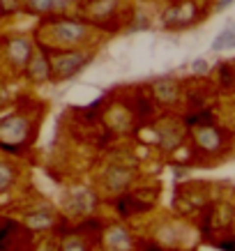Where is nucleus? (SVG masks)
I'll return each mask as SVG.
<instances>
[{
  "mask_svg": "<svg viewBox=\"0 0 235 251\" xmlns=\"http://www.w3.org/2000/svg\"><path fill=\"white\" fill-rule=\"evenodd\" d=\"M30 228L19 221L0 217V251H30Z\"/></svg>",
  "mask_w": 235,
  "mask_h": 251,
  "instance_id": "obj_1",
  "label": "nucleus"
},
{
  "mask_svg": "<svg viewBox=\"0 0 235 251\" xmlns=\"http://www.w3.org/2000/svg\"><path fill=\"white\" fill-rule=\"evenodd\" d=\"M28 131H30V125L26 118H19V115L5 118L0 122V143L7 150H19L21 143L28 138Z\"/></svg>",
  "mask_w": 235,
  "mask_h": 251,
  "instance_id": "obj_2",
  "label": "nucleus"
},
{
  "mask_svg": "<svg viewBox=\"0 0 235 251\" xmlns=\"http://www.w3.org/2000/svg\"><path fill=\"white\" fill-rule=\"evenodd\" d=\"M85 62H88V55L74 51V53H65V55L53 58V62H49V67H51V74L55 78H69L78 69H83Z\"/></svg>",
  "mask_w": 235,
  "mask_h": 251,
  "instance_id": "obj_3",
  "label": "nucleus"
},
{
  "mask_svg": "<svg viewBox=\"0 0 235 251\" xmlns=\"http://www.w3.org/2000/svg\"><path fill=\"white\" fill-rule=\"evenodd\" d=\"M88 37V28L76 21H60L53 28V39L60 44H78Z\"/></svg>",
  "mask_w": 235,
  "mask_h": 251,
  "instance_id": "obj_4",
  "label": "nucleus"
},
{
  "mask_svg": "<svg viewBox=\"0 0 235 251\" xmlns=\"http://www.w3.org/2000/svg\"><path fill=\"white\" fill-rule=\"evenodd\" d=\"M28 74H30L32 81H46L51 76V67L42 53H30V60H28Z\"/></svg>",
  "mask_w": 235,
  "mask_h": 251,
  "instance_id": "obj_5",
  "label": "nucleus"
},
{
  "mask_svg": "<svg viewBox=\"0 0 235 251\" xmlns=\"http://www.w3.org/2000/svg\"><path fill=\"white\" fill-rule=\"evenodd\" d=\"M106 247L111 251H127L131 247V237H129V233L125 228L115 226V228H111L106 233Z\"/></svg>",
  "mask_w": 235,
  "mask_h": 251,
  "instance_id": "obj_6",
  "label": "nucleus"
},
{
  "mask_svg": "<svg viewBox=\"0 0 235 251\" xmlns=\"http://www.w3.org/2000/svg\"><path fill=\"white\" fill-rule=\"evenodd\" d=\"M30 53H32L30 44H28L26 39H14V42L9 44V58H12V62H14V65H19V67L28 65Z\"/></svg>",
  "mask_w": 235,
  "mask_h": 251,
  "instance_id": "obj_7",
  "label": "nucleus"
},
{
  "mask_svg": "<svg viewBox=\"0 0 235 251\" xmlns=\"http://www.w3.org/2000/svg\"><path fill=\"white\" fill-rule=\"evenodd\" d=\"M51 224H53V217L46 212H35L28 217V228L30 230H44V228H49Z\"/></svg>",
  "mask_w": 235,
  "mask_h": 251,
  "instance_id": "obj_8",
  "label": "nucleus"
},
{
  "mask_svg": "<svg viewBox=\"0 0 235 251\" xmlns=\"http://www.w3.org/2000/svg\"><path fill=\"white\" fill-rule=\"evenodd\" d=\"M228 46H235V25H228L226 30L214 39L212 49L214 51H221V49H228Z\"/></svg>",
  "mask_w": 235,
  "mask_h": 251,
  "instance_id": "obj_9",
  "label": "nucleus"
},
{
  "mask_svg": "<svg viewBox=\"0 0 235 251\" xmlns=\"http://www.w3.org/2000/svg\"><path fill=\"white\" fill-rule=\"evenodd\" d=\"M30 7L37 12H49V9H65L67 0H30Z\"/></svg>",
  "mask_w": 235,
  "mask_h": 251,
  "instance_id": "obj_10",
  "label": "nucleus"
},
{
  "mask_svg": "<svg viewBox=\"0 0 235 251\" xmlns=\"http://www.w3.org/2000/svg\"><path fill=\"white\" fill-rule=\"evenodd\" d=\"M12 182H14V168L0 161V191H5Z\"/></svg>",
  "mask_w": 235,
  "mask_h": 251,
  "instance_id": "obj_11",
  "label": "nucleus"
},
{
  "mask_svg": "<svg viewBox=\"0 0 235 251\" xmlns=\"http://www.w3.org/2000/svg\"><path fill=\"white\" fill-rule=\"evenodd\" d=\"M62 251H88L83 240H78V237H67L65 242H62Z\"/></svg>",
  "mask_w": 235,
  "mask_h": 251,
  "instance_id": "obj_12",
  "label": "nucleus"
},
{
  "mask_svg": "<svg viewBox=\"0 0 235 251\" xmlns=\"http://www.w3.org/2000/svg\"><path fill=\"white\" fill-rule=\"evenodd\" d=\"M157 95H159V97H166L168 101H171V99L175 97V88L171 83H157Z\"/></svg>",
  "mask_w": 235,
  "mask_h": 251,
  "instance_id": "obj_13",
  "label": "nucleus"
},
{
  "mask_svg": "<svg viewBox=\"0 0 235 251\" xmlns=\"http://www.w3.org/2000/svg\"><path fill=\"white\" fill-rule=\"evenodd\" d=\"M5 9H16V0H0Z\"/></svg>",
  "mask_w": 235,
  "mask_h": 251,
  "instance_id": "obj_14",
  "label": "nucleus"
},
{
  "mask_svg": "<svg viewBox=\"0 0 235 251\" xmlns=\"http://www.w3.org/2000/svg\"><path fill=\"white\" fill-rule=\"evenodd\" d=\"M194 67H196V72H205V62H203V60H198L196 65H194Z\"/></svg>",
  "mask_w": 235,
  "mask_h": 251,
  "instance_id": "obj_15",
  "label": "nucleus"
},
{
  "mask_svg": "<svg viewBox=\"0 0 235 251\" xmlns=\"http://www.w3.org/2000/svg\"><path fill=\"white\" fill-rule=\"evenodd\" d=\"M228 2H231V0H221V5H219V7H226Z\"/></svg>",
  "mask_w": 235,
  "mask_h": 251,
  "instance_id": "obj_16",
  "label": "nucleus"
},
{
  "mask_svg": "<svg viewBox=\"0 0 235 251\" xmlns=\"http://www.w3.org/2000/svg\"><path fill=\"white\" fill-rule=\"evenodd\" d=\"M0 14H2V2H0Z\"/></svg>",
  "mask_w": 235,
  "mask_h": 251,
  "instance_id": "obj_17",
  "label": "nucleus"
}]
</instances>
